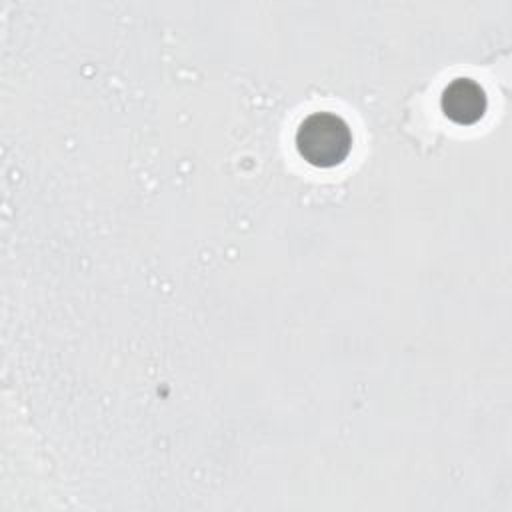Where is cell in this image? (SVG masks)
Segmentation results:
<instances>
[{
  "mask_svg": "<svg viewBox=\"0 0 512 512\" xmlns=\"http://www.w3.org/2000/svg\"><path fill=\"white\" fill-rule=\"evenodd\" d=\"M484 108L486 96L482 88L472 80H454L442 94L444 114L458 124L476 122L484 114Z\"/></svg>",
  "mask_w": 512,
  "mask_h": 512,
  "instance_id": "2",
  "label": "cell"
},
{
  "mask_svg": "<svg viewBox=\"0 0 512 512\" xmlns=\"http://www.w3.org/2000/svg\"><path fill=\"white\" fill-rule=\"evenodd\" d=\"M352 144L348 124L334 114L318 112L308 116L296 132V148L312 166L328 168L340 164Z\"/></svg>",
  "mask_w": 512,
  "mask_h": 512,
  "instance_id": "1",
  "label": "cell"
}]
</instances>
